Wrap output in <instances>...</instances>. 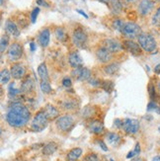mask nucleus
Listing matches in <instances>:
<instances>
[{
    "instance_id": "nucleus-17",
    "label": "nucleus",
    "mask_w": 160,
    "mask_h": 161,
    "mask_svg": "<svg viewBox=\"0 0 160 161\" xmlns=\"http://www.w3.org/2000/svg\"><path fill=\"white\" fill-rule=\"evenodd\" d=\"M88 129L92 134L99 135V134H102L104 130V124L99 120H94L89 124Z\"/></svg>"
},
{
    "instance_id": "nucleus-34",
    "label": "nucleus",
    "mask_w": 160,
    "mask_h": 161,
    "mask_svg": "<svg viewBox=\"0 0 160 161\" xmlns=\"http://www.w3.org/2000/svg\"><path fill=\"white\" fill-rule=\"evenodd\" d=\"M93 112H94V109H93L92 107L87 106V107H85L84 109L82 110V112H81V116H82L83 118H90V117H92Z\"/></svg>"
},
{
    "instance_id": "nucleus-4",
    "label": "nucleus",
    "mask_w": 160,
    "mask_h": 161,
    "mask_svg": "<svg viewBox=\"0 0 160 161\" xmlns=\"http://www.w3.org/2000/svg\"><path fill=\"white\" fill-rule=\"evenodd\" d=\"M55 125H57V128L62 131V132H67L69 130H71L75 125V121L72 116L70 115H64L58 117L57 122H55Z\"/></svg>"
},
{
    "instance_id": "nucleus-25",
    "label": "nucleus",
    "mask_w": 160,
    "mask_h": 161,
    "mask_svg": "<svg viewBox=\"0 0 160 161\" xmlns=\"http://www.w3.org/2000/svg\"><path fill=\"white\" fill-rule=\"evenodd\" d=\"M110 6H111V10H112L114 14H120L122 12L123 5L120 0H111Z\"/></svg>"
},
{
    "instance_id": "nucleus-28",
    "label": "nucleus",
    "mask_w": 160,
    "mask_h": 161,
    "mask_svg": "<svg viewBox=\"0 0 160 161\" xmlns=\"http://www.w3.org/2000/svg\"><path fill=\"white\" fill-rule=\"evenodd\" d=\"M100 86L108 93H111L114 89V83L111 80H103L100 83Z\"/></svg>"
},
{
    "instance_id": "nucleus-32",
    "label": "nucleus",
    "mask_w": 160,
    "mask_h": 161,
    "mask_svg": "<svg viewBox=\"0 0 160 161\" xmlns=\"http://www.w3.org/2000/svg\"><path fill=\"white\" fill-rule=\"evenodd\" d=\"M40 86H41V90L43 91V93H45V94H50L52 90L51 84L48 81H41Z\"/></svg>"
},
{
    "instance_id": "nucleus-30",
    "label": "nucleus",
    "mask_w": 160,
    "mask_h": 161,
    "mask_svg": "<svg viewBox=\"0 0 160 161\" xmlns=\"http://www.w3.org/2000/svg\"><path fill=\"white\" fill-rule=\"evenodd\" d=\"M55 37L59 42H65L66 41V33L64 32V30L62 28H57L55 30Z\"/></svg>"
},
{
    "instance_id": "nucleus-20",
    "label": "nucleus",
    "mask_w": 160,
    "mask_h": 161,
    "mask_svg": "<svg viewBox=\"0 0 160 161\" xmlns=\"http://www.w3.org/2000/svg\"><path fill=\"white\" fill-rule=\"evenodd\" d=\"M82 155V149L79 147L72 148L71 150H69L67 155H66V160L67 161H76L80 156Z\"/></svg>"
},
{
    "instance_id": "nucleus-53",
    "label": "nucleus",
    "mask_w": 160,
    "mask_h": 161,
    "mask_svg": "<svg viewBox=\"0 0 160 161\" xmlns=\"http://www.w3.org/2000/svg\"><path fill=\"white\" fill-rule=\"evenodd\" d=\"M111 161H113V160H112V159H111Z\"/></svg>"
},
{
    "instance_id": "nucleus-39",
    "label": "nucleus",
    "mask_w": 160,
    "mask_h": 161,
    "mask_svg": "<svg viewBox=\"0 0 160 161\" xmlns=\"http://www.w3.org/2000/svg\"><path fill=\"white\" fill-rule=\"evenodd\" d=\"M148 94L150 96L151 99H154V98L156 97V91H155V86L153 85V84H149L148 85Z\"/></svg>"
},
{
    "instance_id": "nucleus-27",
    "label": "nucleus",
    "mask_w": 160,
    "mask_h": 161,
    "mask_svg": "<svg viewBox=\"0 0 160 161\" xmlns=\"http://www.w3.org/2000/svg\"><path fill=\"white\" fill-rule=\"evenodd\" d=\"M61 106L67 111H72V110H75L76 108H77V103H76V101H74V100L68 99V100H65V101L62 102Z\"/></svg>"
},
{
    "instance_id": "nucleus-49",
    "label": "nucleus",
    "mask_w": 160,
    "mask_h": 161,
    "mask_svg": "<svg viewBox=\"0 0 160 161\" xmlns=\"http://www.w3.org/2000/svg\"><path fill=\"white\" fill-rule=\"evenodd\" d=\"M98 1H100V2H102L104 4H109L111 2V0H98Z\"/></svg>"
},
{
    "instance_id": "nucleus-29",
    "label": "nucleus",
    "mask_w": 160,
    "mask_h": 161,
    "mask_svg": "<svg viewBox=\"0 0 160 161\" xmlns=\"http://www.w3.org/2000/svg\"><path fill=\"white\" fill-rule=\"evenodd\" d=\"M11 77V72L8 69H3L0 73V80H1V84H7L10 80Z\"/></svg>"
},
{
    "instance_id": "nucleus-44",
    "label": "nucleus",
    "mask_w": 160,
    "mask_h": 161,
    "mask_svg": "<svg viewBox=\"0 0 160 161\" xmlns=\"http://www.w3.org/2000/svg\"><path fill=\"white\" fill-rule=\"evenodd\" d=\"M99 145L101 146L103 150H105V151H107V150H108V147L105 145V143H104L103 142H99Z\"/></svg>"
},
{
    "instance_id": "nucleus-14",
    "label": "nucleus",
    "mask_w": 160,
    "mask_h": 161,
    "mask_svg": "<svg viewBox=\"0 0 160 161\" xmlns=\"http://www.w3.org/2000/svg\"><path fill=\"white\" fill-rule=\"evenodd\" d=\"M96 58L100 62L107 64V62L111 61V59H112V53H110L107 48H105L103 47H100V48L97 50Z\"/></svg>"
},
{
    "instance_id": "nucleus-26",
    "label": "nucleus",
    "mask_w": 160,
    "mask_h": 161,
    "mask_svg": "<svg viewBox=\"0 0 160 161\" xmlns=\"http://www.w3.org/2000/svg\"><path fill=\"white\" fill-rule=\"evenodd\" d=\"M34 89V82L31 79H27L22 83V86H21V92L23 93H30L31 91Z\"/></svg>"
},
{
    "instance_id": "nucleus-42",
    "label": "nucleus",
    "mask_w": 160,
    "mask_h": 161,
    "mask_svg": "<svg viewBox=\"0 0 160 161\" xmlns=\"http://www.w3.org/2000/svg\"><path fill=\"white\" fill-rule=\"evenodd\" d=\"M12 86L13 84H11L10 85V88H9V96L12 98V97H16V95H18L20 93V91L17 90V89H12Z\"/></svg>"
},
{
    "instance_id": "nucleus-35",
    "label": "nucleus",
    "mask_w": 160,
    "mask_h": 161,
    "mask_svg": "<svg viewBox=\"0 0 160 161\" xmlns=\"http://www.w3.org/2000/svg\"><path fill=\"white\" fill-rule=\"evenodd\" d=\"M124 25V23L123 22L122 20H120V19H116V20H114V21H113V24H112V26H113L114 29L117 30V31H120V32H122Z\"/></svg>"
},
{
    "instance_id": "nucleus-19",
    "label": "nucleus",
    "mask_w": 160,
    "mask_h": 161,
    "mask_svg": "<svg viewBox=\"0 0 160 161\" xmlns=\"http://www.w3.org/2000/svg\"><path fill=\"white\" fill-rule=\"evenodd\" d=\"M5 31L7 34L12 35L13 37H19L20 31L15 23H13L12 21H6L5 23Z\"/></svg>"
},
{
    "instance_id": "nucleus-11",
    "label": "nucleus",
    "mask_w": 160,
    "mask_h": 161,
    "mask_svg": "<svg viewBox=\"0 0 160 161\" xmlns=\"http://www.w3.org/2000/svg\"><path fill=\"white\" fill-rule=\"evenodd\" d=\"M154 2L152 0H141L138 5V13L141 16H146L153 10Z\"/></svg>"
},
{
    "instance_id": "nucleus-21",
    "label": "nucleus",
    "mask_w": 160,
    "mask_h": 161,
    "mask_svg": "<svg viewBox=\"0 0 160 161\" xmlns=\"http://www.w3.org/2000/svg\"><path fill=\"white\" fill-rule=\"evenodd\" d=\"M106 139L109 144L116 146L121 143V136L116 132H108L106 136Z\"/></svg>"
},
{
    "instance_id": "nucleus-1",
    "label": "nucleus",
    "mask_w": 160,
    "mask_h": 161,
    "mask_svg": "<svg viewBox=\"0 0 160 161\" xmlns=\"http://www.w3.org/2000/svg\"><path fill=\"white\" fill-rule=\"evenodd\" d=\"M31 118V113L24 104L14 103L6 114V122L12 128L20 129L28 124Z\"/></svg>"
},
{
    "instance_id": "nucleus-47",
    "label": "nucleus",
    "mask_w": 160,
    "mask_h": 161,
    "mask_svg": "<svg viewBox=\"0 0 160 161\" xmlns=\"http://www.w3.org/2000/svg\"><path fill=\"white\" fill-rule=\"evenodd\" d=\"M138 1H140V0H127V2L130 3V4H135V3H136Z\"/></svg>"
},
{
    "instance_id": "nucleus-16",
    "label": "nucleus",
    "mask_w": 160,
    "mask_h": 161,
    "mask_svg": "<svg viewBox=\"0 0 160 161\" xmlns=\"http://www.w3.org/2000/svg\"><path fill=\"white\" fill-rule=\"evenodd\" d=\"M50 39H51V32L47 28H45V29L41 30V32L39 34L38 42L41 45V47H47L48 44H50Z\"/></svg>"
},
{
    "instance_id": "nucleus-48",
    "label": "nucleus",
    "mask_w": 160,
    "mask_h": 161,
    "mask_svg": "<svg viewBox=\"0 0 160 161\" xmlns=\"http://www.w3.org/2000/svg\"><path fill=\"white\" fill-rule=\"evenodd\" d=\"M30 48H31V51H32V52L35 51V43H34V42H32V43L30 44Z\"/></svg>"
},
{
    "instance_id": "nucleus-46",
    "label": "nucleus",
    "mask_w": 160,
    "mask_h": 161,
    "mask_svg": "<svg viewBox=\"0 0 160 161\" xmlns=\"http://www.w3.org/2000/svg\"><path fill=\"white\" fill-rule=\"evenodd\" d=\"M76 11H77V12H78L79 14H81L82 16H84V17H85L86 19L88 18V15H87V14H86L85 12H83V11H81V10H79V9H78V10H76Z\"/></svg>"
},
{
    "instance_id": "nucleus-33",
    "label": "nucleus",
    "mask_w": 160,
    "mask_h": 161,
    "mask_svg": "<svg viewBox=\"0 0 160 161\" xmlns=\"http://www.w3.org/2000/svg\"><path fill=\"white\" fill-rule=\"evenodd\" d=\"M151 23L154 27H160V7L156 10L155 14L153 15V17H152Z\"/></svg>"
},
{
    "instance_id": "nucleus-2",
    "label": "nucleus",
    "mask_w": 160,
    "mask_h": 161,
    "mask_svg": "<svg viewBox=\"0 0 160 161\" xmlns=\"http://www.w3.org/2000/svg\"><path fill=\"white\" fill-rule=\"evenodd\" d=\"M138 44L141 47L143 51L147 52V53H152L156 50V41L155 39L151 36L150 34L147 33H141L140 35V37L137 38Z\"/></svg>"
},
{
    "instance_id": "nucleus-10",
    "label": "nucleus",
    "mask_w": 160,
    "mask_h": 161,
    "mask_svg": "<svg viewBox=\"0 0 160 161\" xmlns=\"http://www.w3.org/2000/svg\"><path fill=\"white\" fill-rule=\"evenodd\" d=\"M103 46L112 53H116L122 51V45L120 44V42H118L115 39H106L103 42Z\"/></svg>"
},
{
    "instance_id": "nucleus-22",
    "label": "nucleus",
    "mask_w": 160,
    "mask_h": 161,
    "mask_svg": "<svg viewBox=\"0 0 160 161\" xmlns=\"http://www.w3.org/2000/svg\"><path fill=\"white\" fill-rule=\"evenodd\" d=\"M58 146L55 142H48L47 143L44 148H43V154L44 155H52L53 153L58 150Z\"/></svg>"
},
{
    "instance_id": "nucleus-9",
    "label": "nucleus",
    "mask_w": 160,
    "mask_h": 161,
    "mask_svg": "<svg viewBox=\"0 0 160 161\" xmlns=\"http://www.w3.org/2000/svg\"><path fill=\"white\" fill-rule=\"evenodd\" d=\"M7 55H8L9 60H11V61L19 60L23 55V48H22V47H21V45H19L18 43L12 44L8 48Z\"/></svg>"
},
{
    "instance_id": "nucleus-6",
    "label": "nucleus",
    "mask_w": 160,
    "mask_h": 161,
    "mask_svg": "<svg viewBox=\"0 0 160 161\" xmlns=\"http://www.w3.org/2000/svg\"><path fill=\"white\" fill-rule=\"evenodd\" d=\"M72 41L76 47H84L87 43V35L85 31L80 27L76 28L72 34Z\"/></svg>"
},
{
    "instance_id": "nucleus-31",
    "label": "nucleus",
    "mask_w": 160,
    "mask_h": 161,
    "mask_svg": "<svg viewBox=\"0 0 160 161\" xmlns=\"http://www.w3.org/2000/svg\"><path fill=\"white\" fill-rule=\"evenodd\" d=\"M8 45H9V37L7 35H3L1 37V42H0V51H1V53H4Z\"/></svg>"
},
{
    "instance_id": "nucleus-7",
    "label": "nucleus",
    "mask_w": 160,
    "mask_h": 161,
    "mask_svg": "<svg viewBox=\"0 0 160 161\" xmlns=\"http://www.w3.org/2000/svg\"><path fill=\"white\" fill-rule=\"evenodd\" d=\"M140 122L135 119H126L123 121L122 129L129 135H135L140 130Z\"/></svg>"
},
{
    "instance_id": "nucleus-37",
    "label": "nucleus",
    "mask_w": 160,
    "mask_h": 161,
    "mask_svg": "<svg viewBox=\"0 0 160 161\" xmlns=\"http://www.w3.org/2000/svg\"><path fill=\"white\" fill-rule=\"evenodd\" d=\"M83 161H101L98 155L95 153H88V154L84 157Z\"/></svg>"
},
{
    "instance_id": "nucleus-18",
    "label": "nucleus",
    "mask_w": 160,
    "mask_h": 161,
    "mask_svg": "<svg viewBox=\"0 0 160 161\" xmlns=\"http://www.w3.org/2000/svg\"><path fill=\"white\" fill-rule=\"evenodd\" d=\"M44 112L46 113L47 117L48 118V120H54V119L58 118V116H59L58 110L51 104H47L44 108Z\"/></svg>"
},
{
    "instance_id": "nucleus-13",
    "label": "nucleus",
    "mask_w": 160,
    "mask_h": 161,
    "mask_svg": "<svg viewBox=\"0 0 160 161\" xmlns=\"http://www.w3.org/2000/svg\"><path fill=\"white\" fill-rule=\"evenodd\" d=\"M10 72H11V76L14 79H22L26 74V69L22 64H16L11 66Z\"/></svg>"
},
{
    "instance_id": "nucleus-52",
    "label": "nucleus",
    "mask_w": 160,
    "mask_h": 161,
    "mask_svg": "<svg viewBox=\"0 0 160 161\" xmlns=\"http://www.w3.org/2000/svg\"><path fill=\"white\" fill-rule=\"evenodd\" d=\"M158 91H159V93H160V82L158 83Z\"/></svg>"
},
{
    "instance_id": "nucleus-41",
    "label": "nucleus",
    "mask_w": 160,
    "mask_h": 161,
    "mask_svg": "<svg viewBox=\"0 0 160 161\" xmlns=\"http://www.w3.org/2000/svg\"><path fill=\"white\" fill-rule=\"evenodd\" d=\"M62 85H63L65 88H70L72 86V82H71V79L68 78V77H65L62 79Z\"/></svg>"
},
{
    "instance_id": "nucleus-8",
    "label": "nucleus",
    "mask_w": 160,
    "mask_h": 161,
    "mask_svg": "<svg viewBox=\"0 0 160 161\" xmlns=\"http://www.w3.org/2000/svg\"><path fill=\"white\" fill-rule=\"evenodd\" d=\"M71 76L78 81H87L91 77V71L88 68L81 66L73 68V70L71 71Z\"/></svg>"
},
{
    "instance_id": "nucleus-40",
    "label": "nucleus",
    "mask_w": 160,
    "mask_h": 161,
    "mask_svg": "<svg viewBox=\"0 0 160 161\" xmlns=\"http://www.w3.org/2000/svg\"><path fill=\"white\" fill-rule=\"evenodd\" d=\"M40 13V8H35L32 13H31V21L32 23H36V20H37V17Z\"/></svg>"
},
{
    "instance_id": "nucleus-51",
    "label": "nucleus",
    "mask_w": 160,
    "mask_h": 161,
    "mask_svg": "<svg viewBox=\"0 0 160 161\" xmlns=\"http://www.w3.org/2000/svg\"><path fill=\"white\" fill-rule=\"evenodd\" d=\"M131 161H142V160L141 158H135V159H133Z\"/></svg>"
},
{
    "instance_id": "nucleus-45",
    "label": "nucleus",
    "mask_w": 160,
    "mask_h": 161,
    "mask_svg": "<svg viewBox=\"0 0 160 161\" xmlns=\"http://www.w3.org/2000/svg\"><path fill=\"white\" fill-rule=\"evenodd\" d=\"M154 72L157 74H160V64H157L154 68Z\"/></svg>"
},
{
    "instance_id": "nucleus-12",
    "label": "nucleus",
    "mask_w": 160,
    "mask_h": 161,
    "mask_svg": "<svg viewBox=\"0 0 160 161\" xmlns=\"http://www.w3.org/2000/svg\"><path fill=\"white\" fill-rule=\"evenodd\" d=\"M123 47H124V48H126L129 53H130L131 54H134V55H141V53H142L141 47L140 46V44H136L131 40L124 41Z\"/></svg>"
},
{
    "instance_id": "nucleus-36",
    "label": "nucleus",
    "mask_w": 160,
    "mask_h": 161,
    "mask_svg": "<svg viewBox=\"0 0 160 161\" xmlns=\"http://www.w3.org/2000/svg\"><path fill=\"white\" fill-rule=\"evenodd\" d=\"M140 153H141V145H140V143H136L135 149L129 153V154L127 155V158H129V159H130V158H133V157H135V155H138Z\"/></svg>"
},
{
    "instance_id": "nucleus-43",
    "label": "nucleus",
    "mask_w": 160,
    "mask_h": 161,
    "mask_svg": "<svg viewBox=\"0 0 160 161\" xmlns=\"http://www.w3.org/2000/svg\"><path fill=\"white\" fill-rule=\"evenodd\" d=\"M37 3H38L39 5H43V6H46V7H47V6H48V5L46 3L45 0H37Z\"/></svg>"
},
{
    "instance_id": "nucleus-23",
    "label": "nucleus",
    "mask_w": 160,
    "mask_h": 161,
    "mask_svg": "<svg viewBox=\"0 0 160 161\" xmlns=\"http://www.w3.org/2000/svg\"><path fill=\"white\" fill-rule=\"evenodd\" d=\"M38 74L40 76V78L41 79V81H48L50 77H48V73H47V68L45 62L41 64L38 66Z\"/></svg>"
},
{
    "instance_id": "nucleus-24",
    "label": "nucleus",
    "mask_w": 160,
    "mask_h": 161,
    "mask_svg": "<svg viewBox=\"0 0 160 161\" xmlns=\"http://www.w3.org/2000/svg\"><path fill=\"white\" fill-rule=\"evenodd\" d=\"M119 69H120V64L113 62V64H110L104 67V72L108 75H113V74L117 73Z\"/></svg>"
},
{
    "instance_id": "nucleus-15",
    "label": "nucleus",
    "mask_w": 160,
    "mask_h": 161,
    "mask_svg": "<svg viewBox=\"0 0 160 161\" xmlns=\"http://www.w3.org/2000/svg\"><path fill=\"white\" fill-rule=\"evenodd\" d=\"M68 62H69V64H70V66L73 67V68H77V67L83 66V60H82L81 57L79 55V53H76V52L69 53Z\"/></svg>"
},
{
    "instance_id": "nucleus-50",
    "label": "nucleus",
    "mask_w": 160,
    "mask_h": 161,
    "mask_svg": "<svg viewBox=\"0 0 160 161\" xmlns=\"http://www.w3.org/2000/svg\"><path fill=\"white\" fill-rule=\"evenodd\" d=\"M152 161H160V156L157 155L155 157H153V159H152Z\"/></svg>"
},
{
    "instance_id": "nucleus-38",
    "label": "nucleus",
    "mask_w": 160,
    "mask_h": 161,
    "mask_svg": "<svg viewBox=\"0 0 160 161\" xmlns=\"http://www.w3.org/2000/svg\"><path fill=\"white\" fill-rule=\"evenodd\" d=\"M147 111H156L158 114H160V108L158 107V105L153 102V101H151L148 103L147 105Z\"/></svg>"
},
{
    "instance_id": "nucleus-3",
    "label": "nucleus",
    "mask_w": 160,
    "mask_h": 161,
    "mask_svg": "<svg viewBox=\"0 0 160 161\" xmlns=\"http://www.w3.org/2000/svg\"><path fill=\"white\" fill-rule=\"evenodd\" d=\"M47 124H48V118L47 117L44 110L39 111L32 121V130L37 132L43 131L47 127Z\"/></svg>"
},
{
    "instance_id": "nucleus-5",
    "label": "nucleus",
    "mask_w": 160,
    "mask_h": 161,
    "mask_svg": "<svg viewBox=\"0 0 160 161\" xmlns=\"http://www.w3.org/2000/svg\"><path fill=\"white\" fill-rule=\"evenodd\" d=\"M122 34L126 38L133 40V39L140 37V35L141 34V28L137 24L133 23V22L124 23L123 30H122Z\"/></svg>"
}]
</instances>
